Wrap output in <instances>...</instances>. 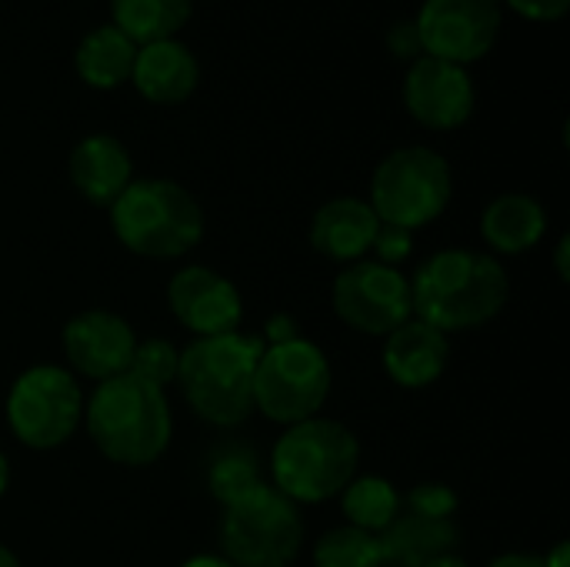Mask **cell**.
Wrapping results in <instances>:
<instances>
[{
  "instance_id": "ba28073f",
  "label": "cell",
  "mask_w": 570,
  "mask_h": 567,
  "mask_svg": "<svg viewBox=\"0 0 570 567\" xmlns=\"http://www.w3.org/2000/svg\"><path fill=\"white\" fill-rule=\"evenodd\" d=\"M331 394V361L307 338L264 344L254 371V411L291 428L321 414Z\"/></svg>"
},
{
  "instance_id": "4dcf8cb0",
  "label": "cell",
  "mask_w": 570,
  "mask_h": 567,
  "mask_svg": "<svg viewBox=\"0 0 570 567\" xmlns=\"http://www.w3.org/2000/svg\"><path fill=\"white\" fill-rule=\"evenodd\" d=\"M488 567H544V561L538 555H524V551H511V555H501L494 558Z\"/></svg>"
},
{
  "instance_id": "8992f818",
  "label": "cell",
  "mask_w": 570,
  "mask_h": 567,
  "mask_svg": "<svg viewBox=\"0 0 570 567\" xmlns=\"http://www.w3.org/2000/svg\"><path fill=\"white\" fill-rule=\"evenodd\" d=\"M220 548L234 567H291L304 548V518L274 485L224 505Z\"/></svg>"
},
{
  "instance_id": "4316f807",
  "label": "cell",
  "mask_w": 570,
  "mask_h": 567,
  "mask_svg": "<svg viewBox=\"0 0 570 567\" xmlns=\"http://www.w3.org/2000/svg\"><path fill=\"white\" fill-rule=\"evenodd\" d=\"M401 505L407 511H417V515H428V518H454L458 511V495L441 485V481H421L417 488H411Z\"/></svg>"
},
{
  "instance_id": "d6a6232c",
  "label": "cell",
  "mask_w": 570,
  "mask_h": 567,
  "mask_svg": "<svg viewBox=\"0 0 570 567\" xmlns=\"http://www.w3.org/2000/svg\"><path fill=\"white\" fill-rule=\"evenodd\" d=\"M184 567H234L224 555H197V558H190Z\"/></svg>"
},
{
  "instance_id": "e575fe53",
  "label": "cell",
  "mask_w": 570,
  "mask_h": 567,
  "mask_svg": "<svg viewBox=\"0 0 570 567\" xmlns=\"http://www.w3.org/2000/svg\"><path fill=\"white\" fill-rule=\"evenodd\" d=\"M424 567H471L464 558H458V555H444V558H434L431 565Z\"/></svg>"
},
{
  "instance_id": "30bf717a",
  "label": "cell",
  "mask_w": 570,
  "mask_h": 567,
  "mask_svg": "<svg viewBox=\"0 0 570 567\" xmlns=\"http://www.w3.org/2000/svg\"><path fill=\"white\" fill-rule=\"evenodd\" d=\"M331 304L351 331L371 338H387L394 328L414 317L411 277L401 267H387L381 261L347 264L334 277Z\"/></svg>"
},
{
  "instance_id": "836d02e7",
  "label": "cell",
  "mask_w": 570,
  "mask_h": 567,
  "mask_svg": "<svg viewBox=\"0 0 570 567\" xmlns=\"http://www.w3.org/2000/svg\"><path fill=\"white\" fill-rule=\"evenodd\" d=\"M568 251H570V237H561V244H558V257H554V261H558V277H561V281H568Z\"/></svg>"
},
{
  "instance_id": "44dd1931",
  "label": "cell",
  "mask_w": 570,
  "mask_h": 567,
  "mask_svg": "<svg viewBox=\"0 0 570 567\" xmlns=\"http://www.w3.org/2000/svg\"><path fill=\"white\" fill-rule=\"evenodd\" d=\"M134 57H137V43L130 37H124L114 23H104L97 30H90L73 53L77 63V77L97 90H110L130 80L134 70Z\"/></svg>"
},
{
  "instance_id": "4fadbf2b",
  "label": "cell",
  "mask_w": 570,
  "mask_h": 567,
  "mask_svg": "<svg viewBox=\"0 0 570 567\" xmlns=\"http://www.w3.org/2000/svg\"><path fill=\"white\" fill-rule=\"evenodd\" d=\"M170 314L197 338H217L240 331L244 301L240 291L217 271L190 264L177 271L167 284Z\"/></svg>"
},
{
  "instance_id": "603a6c76",
  "label": "cell",
  "mask_w": 570,
  "mask_h": 567,
  "mask_svg": "<svg viewBox=\"0 0 570 567\" xmlns=\"http://www.w3.org/2000/svg\"><path fill=\"white\" fill-rule=\"evenodd\" d=\"M341 508L351 528L381 535L401 511V495L387 478L377 475H357L344 491H341Z\"/></svg>"
},
{
  "instance_id": "f1b7e54d",
  "label": "cell",
  "mask_w": 570,
  "mask_h": 567,
  "mask_svg": "<svg viewBox=\"0 0 570 567\" xmlns=\"http://www.w3.org/2000/svg\"><path fill=\"white\" fill-rule=\"evenodd\" d=\"M508 3L534 23H554L568 13L570 7V0H508Z\"/></svg>"
},
{
  "instance_id": "2e32d148",
  "label": "cell",
  "mask_w": 570,
  "mask_h": 567,
  "mask_svg": "<svg viewBox=\"0 0 570 567\" xmlns=\"http://www.w3.org/2000/svg\"><path fill=\"white\" fill-rule=\"evenodd\" d=\"M130 80L140 90V97L150 104H184L197 90L200 63L187 43L174 37L154 40V43L137 47Z\"/></svg>"
},
{
  "instance_id": "7402d4cb",
  "label": "cell",
  "mask_w": 570,
  "mask_h": 567,
  "mask_svg": "<svg viewBox=\"0 0 570 567\" xmlns=\"http://www.w3.org/2000/svg\"><path fill=\"white\" fill-rule=\"evenodd\" d=\"M194 0H110L114 27L137 47L170 40L190 17Z\"/></svg>"
},
{
  "instance_id": "3957f363",
  "label": "cell",
  "mask_w": 570,
  "mask_h": 567,
  "mask_svg": "<svg viewBox=\"0 0 570 567\" xmlns=\"http://www.w3.org/2000/svg\"><path fill=\"white\" fill-rule=\"evenodd\" d=\"M264 351L257 334L194 338L180 351L177 384L197 418L214 428H240L254 411V371Z\"/></svg>"
},
{
  "instance_id": "ffe728a7",
  "label": "cell",
  "mask_w": 570,
  "mask_h": 567,
  "mask_svg": "<svg viewBox=\"0 0 570 567\" xmlns=\"http://www.w3.org/2000/svg\"><path fill=\"white\" fill-rule=\"evenodd\" d=\"M548 234V211L531 194H501L481 214V237L498 254H528Z\"/></svg>"
},
{
  "instance_id": "6da1fadb",
  "label": "cell",
  "mask_w": 570,
  "mask_h": 567,
  "mask_svg": "<svg viewBox=\"0 0 570 567\" xmlns=\"http://www.w3.org/2000/svg\"><path fill=\"white\" fill-rule=\"evenodd\" d=\"M411 297L414 317L441 334L478 331L504 311L511 297V277L491 254L448 247L417 267Z\"/></svg>"
},
{
  "instance_id": "277c9868",
  "label": "cell",
  "mask_w": 570,
  "mask_h": 567,
  "mask_svg": "<svg viewBox=\"0 0 570 567\" xmlns=\"http://www.w3.org/2000/svg\"><path fill=\"white\" fill-rule=\"evenodd\" d=\"M110 224L130 254L150 261L184 257L204 237V211L197 197L167 177L130 180L110 204Z\"/></svg>"
},
{
  "instance_id": "484cf974",
  "label": "cell",
  "mask_w": 570,
  "mask_h": 567,
  "mask_svg": "<svg viewBox=\"0 0 570 567\" xmlns=\"http://www.w3.org/2000/svg\"><path fill=\"white\" fill-rule=\"evenodd\" d=\"M177 364H180V351L164 338H150V341H137L127 371L134 378L147 381L150 388L167 391V384L177 381Z\"/></svg>"
},
{
  "instance_id": "52a82bcc",
  "label": "cell",
  "mask_w": 570,
  "mask_h": 567,
  "mask_svg": "<svg viewBox=\"0 0 570 567\" xmlns=\"http://www.w3.org/2000/svg\"><path fill=\"white\" fill-rule=\"evenodd\" d=\"M454 177L438 150L397 147L377 164L367 204L374 207L381 224H394L414 234L448 211Z\"/></svg>"
},
{
  "instance_id": "1f68e13d",
  "label": "cell",
  "mask_w": 570,
  "mask_h": 567,
  "mask_svg": "<svg viewBox=\"0 0 570 567\" xmlns=\"http://www.w3.org/2000/svg\"><path fill=\"white\" fill-rule=\"evenodd\" d=\"M541 561H544V567H570V545L568 541H558Z\"/></svg>"
},
{
  "instance_id": "8fae6325",
  "label": "cell",
  "mask_w": 570,
  "mask_h": 567,
  "mask_svg": "<svg viewBox=\"0 0 570 567\" xmlns=\"http://www.w3.org/2000/svg\"><path fill=\"white\" fill-rule=\"evenodd\" d=\"M501 20V0H424L414 30L424 57L468 67L494 50Z\"/></svg>"
},
{
  "instance_id": "f546056e",
  "label": "cell",
  "mask_w": 570,
  "mask_h": 567,
  "mask_svg": "<svg viewBox=\"0 0 570 567\" xmlns=\"http://www.w3.org/2000/svg\"><path fill=\"white\" fill-rule=\"evenodd\" d=\"M391 50H394L397 57H421V40H417L414 23L394 27V33H391Z\"/></svg>"
},
{
  "instance_id": "8d00e7d4",
  "label": "cell",
  "mask_w": 570,
  "mask_h": 567,
  "mask_svg": "<svg viewBox=\"0 0 570 567\" xmlns=\"http://www.w3.org/2000/svg\"><path fill=\"white\" fill-rule=\"evenodd\" d=\"M0 567H23V565H20V558H17L7 545H0Z\"/></svg>"
},
{
  "instance_id": "7c38bea8",
  "label": "cell",
  "mask_w": 570,
  "mask_h": 567,
  "mask_svg": "<svg viewBox=\"0 0 570 567\" xmlns=\"http://www.w3.org/2000/svg\"><path fill=\"white\" fill-rule=\"evenodd\" d=\"M474 80L458 63L421 53L404 74V107L428 130L464 127L474 114Z\"/></svg>"
},
{
  "instance_id": "83f0119b",
  "label": "cell",
  "mask_w": 570,
  "mask_h": 567,
  "mask_svg": "<svg viewBox=\"0 0 570 567\" xmlns=\"http://www.w3.org/2000/svg\"><path fill=\"white\" fill-rule=\"evenodd\" d=\"M411 247H414V234L404 231V227H394V224H381L377 227V237L371 244V251L377 254L381 264L387 267H397L401 261L411 257Z\"/></svg>"
},
{
  "instance_id": "5b68a950",
  "label": "cell",
  "mask_w": 570,
  "mask_h": 567,
  "mask_svg": "<svg viewBox=\"0 0 570 567\" xmlns=\"http://www.w3.org/2000/svg\"><path fill=\"white\" fill-rule=\"evenodd\" d=\"M361 465V444L351 428L327 418L291 424L271 454L274 488L294 505H321L337 498Z\"/></svg>"
},
{
  "instance_id": "d4e9b609",
  "label": "cell",
  "mask_w": 570,
  "mask_h": 567,
  "mask_svg": "<svg viewBox=\"0 0 570 567\" xmlns=\"http://www.w3.org/2000/svg\"><path fill=\"white\" fill-rule=\"evenodd\" d=\"M210 491L220 505H230L234 498L247 495L250 488L264 485L261 478V465H257V454L247 451V448H237V444H227L214 461H210Z\"/></svg>"
},
{
  "instance_id": "9a60e30c",
  "label": "cell",
  "mask_w": 570,
  "mask_h": 567,
  "mask_svg": "<svg viewBox=\"0 0 570 567\" xmlns=\"http://www.w3.org/2000/svg\"><path fill=\"white\" fill-rule=\"evenodd\" d=\"M451 361V341L448 334H441L438 328L411 317L401 328H394L387 334L384 344V371L394 384L407 388V391H421L431 388L434 381H441V374L448 371Z\"/></svg>"
},
{
  "instance_id": "7a4b0ae2",
  "label": "cell",
  "mask_w": 570,
  "mask_h": 567,
  "mask_svg": "<svg viewBox=\"0 0 570 567\" xmlns=\"http://www.w3.org/2000/svg\"><path fill=\"white\" fill-rule=\"evenodd\" d=\"M83 424L97 451L124 468L154 465L174 438L167 394L130 371L94 388L90 401H83Z\"/></svg>"
},
{
  "instance_id": "9c48e42d",
  "label": "cell",
  "mask_w": 570,
  "mask_h": 567,
  "mask_svg": "<svg viewBox=\"0 0 570 567\" xmlns=\"http://www.w3.org/2000/svg\"><path fill=\"white\" fill-rule=\"evenodd\" d=\"M7 424L33 451H53L83 424V391L67 368H27L7 394Z\"/></svg>"
},
{
  "instance_id": "cb8c5ba5",
  "label": "cell",
  "mask_w": 570,
  "mask_h": 567,
  "mask_svg": "<svg viewBox=\"0 0 570 567\" xmlns=\"http://www.w3.org/2000/svg\"><path fill=\"white\" fill-rule=\"evenodd\" d=\"M314 567H384L381 538L361 528H334L317 538Z\"/></svg>"
},
{
  "instance_id": "5bb4252c",
  "label": "cell",
  "mask_w": 570,
  "mask_h": 567,
  "mask_svg": "<svg viewBox=\"0 0 570 567\" xmlns=\"http://www.w3.org/2000/svg\"><path fill=\"white\" fill-rule=\"evenodd\" d=\"M134 348V328L114 311H80L63 324V354L70 361V374L90 378L97 384L127 374Z\"/></svg>"
},
{
  "instance_id": "e0dca14e",
  "label": "cell",
  "mask_w": 570,
  "mask_h": 567,
  "mask_svg": "<svg viewBox=\"0 0 570 567\" xmlns=\"http://www.w3.org/2000/svg\"><path fill=\"white\" fill-rule=\"evenodd\" d=\"M377 227H381V221L367 201L334 197L317 207V214L311 221V244L317 254H324L331 261L354 264L371 251Z\"/></svg>"
},
{
  "instance_id": "d590c367",
  "label": "cell",
  "mask_w": 570,
  "mask_h": 567,
  "mask_svg": "<svg viewBox=\"0 0 570 567\" xmlns=\"http://www.w3.org/2000/svg\"><path fill=\"white\" fill-rule=\"evenodd\" d=\"M7 485H10V465H7V458L0 451V498L7 495Z\"/></svg>"
},
{
  "instance_id": "d6986e66",
  "label": "cell",
  "mask_w": 570,
  "mask_h": 567,
  "mask_svg": "<svg viewBox=\"0 0 570 567\" xmlns=\"http://www.w3.org/2000/svg\"><path fill=\"white\" fill-rule=\"evenodd\" d=\"M70 180L90 204L110 207L134 180L127 147L110 134H90L70 150Z\"/></svg>"
},
{
  "instance_id": "ac0fdd59",
  "label": "cell",
  "mask_w": 570,
  "mask_h": 567,
  "mask_svg": "<svg viewBox=\"0 0 570 567\" xmlns=\"http://www.w3.org/2000/svg\"><path fill=\"white\" fill-rule=\"evenodd\" d=\"M384 567H424L434 558L454 555L461 531L454 518H428L401 505L397 518L377 535Z\"/></svg>"
}]
</instances>
